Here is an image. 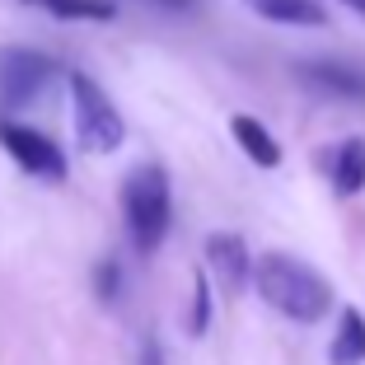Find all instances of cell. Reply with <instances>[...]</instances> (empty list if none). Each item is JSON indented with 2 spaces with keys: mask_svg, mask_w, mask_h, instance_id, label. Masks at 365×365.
<instances>
[{
  "mask_svg": "<svg viewBox=\"0 0 365 365\" xmlns=\"http://www.w3.org/2000/svg\"><path fill=\"white\" fill-rule=\"evenodd\" d=\"M206 262L230 290H244V281L253 277V262H248V248L239 235H206Z\"/></svg>",
  "mask_w": 365,
  "mask_h": 365,
  "instance_id": "8992f818",
  "label": "cell"
},
{
  "mask_svg": "<svg viewBox=\"0 0 365 365\" xmlns=\"http://www.w3.org/2000/svg\"><path fill=\"white\" fill-rule=\"evenodd\" d=\"M122 215H127V230H131L140 253H155L160 239L169 235V220H173L169 178H164L160 164H140V169L122 182Z\"/></svg>",
  "mask_w": 365,
  "mask_h": 365,
  "instance_id": "7a4b0ae2",
  "label": "cell"
},
{
  "mask_svg": "<svg viewBox=\"0 0 365 365\" xmlns=\"http://www.w3.org/2000/svg\"><path fill=\"white\" fill-rule=\"evenodd\" d=\"M300 80H309L319 94H333V98H365V71L342 61H304Z\"/></svg>",
  "mask_w": 365,
  "mask_h": 365,
  "instance_id": "52a82bcc",
  "label": "cell"
},
{
  "mask_svg": "<svg viewBox=\"0 0 365 365\" xmlns=\"http://www.w3.org/2000/svg\"><path fill=\"white\" fill-rule=\"evenodd\" d=\"M333 365H365V314L361 309H342V319H337Z\"/></svg>",
  "mask_w": 365,
  "mask_h": 365,
  "instance_id": "8fae6325",
  "label": "cell"
},
{
  "mask_svg": "<svg viewBox=\"0 0 365 365\" xmlns=\"http://www.w3.org/2000/svg\"><path fill=\"white\" fill-rule=\"evenodd\" d=\"M140 365H164V361H160V346H155V342H145V351H140Z\"/></svg>",
  "mask_w": 365,
  "mask_h": 365,
  "instance_id": "2e32d148",
  "label": "cell"
},
{
  "mask_svg": "<svg viewBox=\"0 0 365 365\" xmlns=\"http://www.w3.org/2000/svg\"><path fill=\"white\" fill-rule=\"evenodd\" d=\"M0 145L10 150V160L19 164V169L38 173V178H66V155H61V145H56V140H47L43 131L0 118Z\"/></svg>",
  "mask_w": 365,
  "mask_h": 365,
  "instance_id": "5b68a950",
  "label": "cell"
},
{
  "mask_svg": "<svg viewBox=\"0 0 365 365\" xmlns=\"http://www.w3.org/2000/svg\"><path fill=\"white\" fill-rule=\"evenodd\" d=\"M206 323H211V286H206V272L192 277V319H187V333L202 337Z\"/></svg>",
  "mask_w": 365,
  "mask_h": 365,
  "instance_id": "4fadbf2b",
  "label": "cell"
},
{
  "mask_svg": "<svg viewBox=\"0 0 365 365\" xmlns=\"http://www.w3.org/2000/svg\"><path fill=\"white\" fill-rule=\"evenodd\" d=\"M346 10H356V14H365V0H342Z\"/></svg>",
  "mask_w": 365,
  "mask_h": 365,
  "instance_id": "e0dca14e",
  "label": "cell"
},
{
  "mask_svg": "<svg viewBox=\"0 0 365 365\" xmlns=\"http://www.w3.org/2000/svg\"><path fill=\"white\" fill-rule=\"evenodd\" d=\"M29 5H43V10H47V5H52V0H29Z\"/></svg>",
  "mask_w": 365,
  "mask_h": 365,
  "instance_id": "ac0fdd59",
  "label": "cell"
},
{
  "mask_svg": "<svg viewBox=\"0 0 365 365\" xmlns=\"http://www.w3.org/2000/svg\"><path fill=\"white\" fill-rule=\"evenodd\" d=\"M230 131H235V140L244 145V155L258 164V169H277V164H281V145L272 140V131L262 127L258 118L239 113V118H230Z\"/></svg>",
  "mask_w": 365,
  "mask_h": 365,
  "instance_id": "30bf717a",
  "label": "cell"
},
{
  "mask_svg": "<svg viewBox=\"0 0 365 365\" xmlns=\"http://www.w3.org/2000/svg\"><path fill=\"white\" fill-rule=\"evenodd\" d=\"M118 262L113 258H103L98 262V272H94V290H98V300H118Z\"/></svg>",
  "mask_w": 365,
  "mask_h": 365,
  "instance_id": "5bb4252c",
  "label": "cell"
},
{
  "mask_svg": "<svg viewBox=\"0 0 365 365\" xmlns=\"http://www.w3.org/2000/svg\"><path fill=\"white\" fill-rule=\"evenodd\" d=\"M323 164H328V178H333V192L337 197L365 192V140L361 136L342 140L333 155H323Z\"/></svg>",
  "mask_w": 365,
  "mask_h": 365,
  "instance_id": "ba28073f",
  "label": "cell"
},
{
  "mask_svg": "<svg viewBox=\"0 0 365 365\" xmlns=\"http://www.w3.org/2000/svg\"><path fill=\"white\" fill-rule=\"evenodd\" d=\"M150 5H160V10H192L197 0H150Z\"/></svg>",
  "mask_w": 365,
  "mask_h": 365,
  "instance_id": "9a60e30c",
  "label": "cell"
},
{
  "mask_svg": "<svg viewBox=\"0 0 365 365\" xmlns=\"http://www.w3.org/2000/svg\"><path fill=\"white\" fill-rule=\"evenodd\" d=\"M47 10H52L56 19H113L118 5H113V0H52Z\"/></svg>",
  "mask_w": 365,
  "mask_h": 365,
  "instance_id": "7c38bea8",
  "label": "cell"
},
{
  "mask_svg": "<svg viewBox=\"0 0 365 365\" xmlns=\"http://www.w3.org/2000/svg\"><path fill=\"white\" fill-rule=\"evenodd\" d=\"M244 5L272 24H300V29H323L328 24V10L319 0H244Z\"/></svg>",
  "mask_w": 365,
  "mask_h": 365,
  "instance_id": "9c48e42d",
  "label": "cell"
},
{
  "mask_svg": "<svg viewBox=\"0 0 365 365\" xmlns=\"http://www.w3.org/2000/svg\"><path fill=\"white\" fill-rule=\"evenodd\" d=\"M56 76V61L29 47H0V108H24Z\"/></svg>",
  "mask_w": 365,
  "mask_h": 365,
  "instance_id": "277c9868",
  "label": "cell"
},
{
  "mask_svg": "<svg viewBox=\"0 0 365 365\" xmlns=\"http://www.w3.org/2000/svg\"><path fill=\"white\" fill-rule=\"evenodd\" d=\"M71 103H76L80 150H89V155H113L122 140H127V122H122V113L113 108V98L98 89L94 76L71 71Z\"/></svg>",
  "mask_w": 365,
  "mask_h": 365,
  "instance_id": "3957f363",
  "label": "cell"
},
{
  "mask_svg": "<svg viewBox=\"0 0 365 365\" xmlns=\"http://www.w3.org/2000/svg\"><path fill=\"white\" fill-rule=\"evenodd\" d=\"M248 281L258 286V295L272 309H281L295 323H319L323 314L333 309V286H328V277L314 272L309 262L290 258V253H262V258L253 262V277Z\"/></svg>",
  "mask_w": 365,
  "mask_h": 365,
  "instance_id": "6da1fadb",
  "label": "cell"
}]
</instances>
